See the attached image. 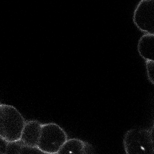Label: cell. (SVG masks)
Listing matches in <instances>:
<instances>
[{
  "mask_svg": "<svg viewBox=\"0 0 154 154\" xmlns=\"http://www.w3.org/2000/svg\"><path fill=\"white\" fill-rule=\"evenodd\" d=\"M26 122L16 107L1 103L0 137L8 142L19 141Z\"/></svg>",
  "mask_w": 154,
  "mask_h": 154,
  "instance_id": "1",
  "label": "cell"
},
{
  "mask_svg": "<svg viewBox=\"0 0 154 154\" xmlns=\"http://www.w3.org/2000/svg\"><path fill=\"white\" fill-rule=\"evenodd\" d=\"M67 138V133L58 124L42 123L37 147L43 153H58Z\"/></svg>",
  "mask_w": 154,
  "mask_h": 154,
  "instance_id": "3",
  "label": "cell"
},
{
  "mask_svg": "<svg viewBox=\"0 0 154 154\" xmlns=\"http://www.w3.org/2000/svg\"><path fill=\"white\" fill-rule=\"evenodd\" d=\"M137 50L139 55L145 60H153L154 34L144 33L138 40Z\"/></svg>",
  "mask_w": 154,
  "mask_h": 154,
  "instance_id": "6",
  "label": "cell"
},
{
  "mask_svg": "<svg viewBox=\"0 0 154 154\" xmlns=\"http://www.w3.org/2000/svg\"><path fill=\"white\" fill-rule=\"evenodd\" d=\"M23 143L20 140L17 141L8 142L6 154L8 153H20V150Z\"/></svg>",
  "mask_w": 154,
  "mask_h": 154,
  "instance_id": "8",
  "label": "cell"
},
{
  "mask_svg": "<svg viewBox=\"0 0 154 154\" xmlns=\"http://www.w3.org/2000/svg\"><path fill=\"white\" fill-rule=\"evenodd\" d=\"M42 153L37 147H32L23 144L20 153Z\"/></svg>",
  "mask_w": 154,
  "mask_h": 154,
  "instance_id": "10",
  "label": "cell"
},
{
  "mask_svg": "<svg viewBox=\"0 0 154 154\" xmlns=\"http://www.w3.org/2000/svg\"><path fill=\"white\" fill-rule=\"evenodd\" d=\"M42 125V123L36 120L26 121L21 135V142L26 146L37 147Z\"/></svg>",
  "mask_w": 154,
  "mask_h": 154,
  "instance_id": "5",
  "label": "cell"
},
{
  "mask_svg": "<svg viewBox=\"0 0 154 154\" xmlns=\"http://www.w3.org/2000/svg\"><path fill=\"white\" fill-rule=\"evenodd\" d=\"M8 141L0 137V154H6Z\"/></svg>",
  "mask_w": 154,
  "mask_h": 154,
  "instance_id": "12",
  "label": "cell"
},
{
  "mask_svg": "<svg viewBox=\"0 0 154 154\" xmlns=\"http://www.w3.org/2000/svg\"><path fill=\"white\" fill-rule=\"evenodd\" d=\"M132 19L140 31L144 33L154 34L153 1H140L134 9Z\"/></svg>",
  "mask_w": 154,
  "mask_h": 154,
  "instance_id": "4",
  "label": "cell"
},
{
  "mask_svg": "<svg viewBox=\"0 0 154 154\" xmlns=\"http://www.w3.org/2000/svg\"><path fill=\"white\" fill-rule=\"evenodd\" d=\"M85 141L76 138H67L63 144L58 154L79 153L83 154Z\"/></svg>",
  "mask_w": 154,
  "mask_h": 154,
  "instance_id": "7",
  "label": "cell"
},
{
  "mask_svg": "<svg viewBox=\"0 0 154 154\" xmlns=\"http://www.w3.org/2000/svg\"><path fill=\"white\" fill-rule=\"evenodd\" d=\"M94 153H95V150L93 146L89 143L85 141L83 154H91Z\"/></svg>",
  "mask_w": 154,
  "mask_h": 154,
  "instance_id": "11",
  "label": "cell"
},
{
  "mask_svg": "<svg viewBox=\"0 0 154 154\" xmlns=\"http://www.w3.org/2000/svg\"><path fill=\"white\" fill-rule=\"evenodd\" d=\"M127 154H153V128H133L126 132L123 140Z\"/></svg>",
  "mask_w": 154,
  "mask_h": 154,
  "instance_id": "2",
  "label": "cell"
},
{
  "mask_svg": "<svg viewBox=\"0 0 154 154\" xmlns=\"http://www.w3.org/2000/svg\"><path fill=\"white\" fill-rule=\"evenodd\" d=\"M146 64V74L149 82L153 84V79H154V61L153 60H148L145 61Z\"/></svg>",
  "mask_w": 154,
  "mask_h": 154,
  "instance_id": "9",
  "label": "cell"
}]
</instances>
